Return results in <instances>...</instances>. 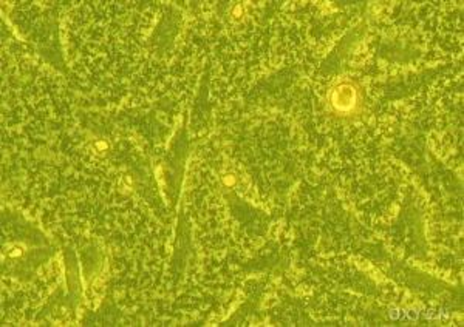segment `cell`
Segmentation results:
<instances>
[{
  "label": "cell",
  "mask_w": 464,
  "mask_h": 327,
  "mask_svg": "<svg viewBox=\"0 0 464 327\" xmlns=\"http://www.w3.org/2000/svg\"><path fill=\"white\" fill-rule=\"evenodd\" d=\"M358 91H356L354 87L348 85V83L335 88L333 95H331V104H333V108L337 113L353 112L356 105H358Z\"/></svg>",
  "instance_id": "obj_1"
}]
</instances>
